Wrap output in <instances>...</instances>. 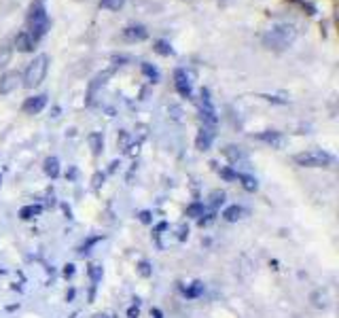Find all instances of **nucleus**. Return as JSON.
Returning a JSON list of instances; mask_svg holds the SVG:
<instances>
[{"label": "nucleus", "instance_id": "nucleus-12", "mask_svg": "<svg viewBox=\"0 0 339 318\" xmlns=\"http://www.w3.org/2000/svg\"><path fill=\"white\" fill-rule=\"evenodd\" d=\"M312 303L316 305L320 310H326L331 305V297H329V289H318L316 293L312 295Z\"/></svg>", "mask_w": 339, "mask_h": 318}, {"label": "nucleus", "instance_id": "nucleus-5", "mask_svg": "<svg viewBox=\"0 0 339 318\" xmlns=\"http://www.w3.org/2000/svg\"><path fill=\"white\" fill-rule=\"evenodd\" d=\"M174 87L183 98L193 96V75L185 68H178L174 73Z\"/></svg>", "mask_w": 339, "mask_h": 318}, {"label": "nucleus", "instance_id": "nucleus-7", "mask_svg": "<svg viewBox=\"0 0 339 318\" xmlns=\"http://www.w3.org/2000/svg\"><path fill=\"white\" fill-rule=\"evenodd\" d=\"M257 138L261 143L269 145L272 149H284L286 147V136L282 132H276V129H267V132H261L257 134Z\"/></svg>", "mask_w": 339, "mask_h": 318}, {"label": "nucleus", "instance_id": "nucleus-9", "mask_svg": "<svg viewBox=\"0 0 339 318\" xmlns=\"http://www.w3.org/2000/svg\"><path fill=\"white\" fill-rule=\"evenodd\" d=\"M225 155H227L229 161H231V166H233V168L248 163V155H246L244 151H242V147H233V145L225 147Z\"/></svg>", "mask_w": 339, "mask_h": 318}, {"label": "nucleus", "instance_id": "nucleus-13", "mask_svg": "<svg viewBox=\"0 0 339 318\" xmlns=\"http://www.w3.org/2000/svg\"><path fill=\"white\" fill-rule=\"evenodd\" d=\"M17 81H19L17 73H7L3 79H0V93H11L17 87Z\"/></svg>", "mask_w": 339, "mask_h": 318}, {"label": "nucleus", "instance_id": "nucleus-20", "mask_svg": "<svg viewBox=\"0 0 339 318\" xmlns=\"http://www.w3.org/2000/svg\"><path fill=\"white\" fill-rule=\"evenodd\" d=\"M155 51L161 53V55H172V53H174V49H172V47H170V43H165V41H157V43H155Z\"/></svg>", "mask_w": 339, "mask_h": 318}, {"label": "nucleus", "instance_id": "nucleus-1", "mask_svg": "<svg viewBox=\"0 0 339 318\" xmlns=\"http://www.w3.org/2000/svg\"><path fill=\"white\" fill-rule=\"evenodd\" d=\"M295 37H297L295 26H290V23H278V26H274L263 37V43H265V47H269V49L282 51L295 41Z\"/></svg>", "mask_w": 339, "mask_h": 318}, {"label": "nucleus", "instance_id": "nucleus-11", "mask_svg": "<svg viewBox=\"0 0 339 318\" xmlns=\"http://www.w3.org/2000/svg\"><path fill=\"white\" fill-rule=\"evenodd\" d=\"M149 37V32L144 26H129L123 30V39L129 41V43H136V41H144Z\"/></svg>", "mask_w": 339, "mask_h": 318}, {"label": "nucleus", "instance_id": "nucleus-4", "mask_svg": "<svg viewBox=\"0 0 339 318\" xmlns=\"http://www.w3.org/2000/svg\"><path fill=\"white\" fill-rule=\"evenodd\" d=\"M47 70H49V57H47L45 53L36 55L34 60L30 62V66L26 68V75H23V85H26L28 89L32 87H39L45 77H47Z\"/></svg>", "mask_w": 339, "mask_h": 318}, {"label": "nucleus", "instance_id": "nucleus-6", "mask_svg": "<svg viewBox=\"0 0 339 318\" xmlns=\"http://www.w3.org/2000/svg\"><path fill=\"white\" fill-rule=\"evenodd\" d=\"M201 119H204V125H214L216 119H219L210 89H201Z\"/></svg>", "mask_w": 339, "mask_h": 318}, {"label": "nucleus", "instance_id": "nucleus-14", "mask_svg": "<svg viewBox=\"0 0 339 318\" xmlns=\"http://www.w3.org/2000/svg\"><path fill=\"white\" fill-rule=\"evenodd\" d=\"M246 217V210L242 208V206H238V204H233V206H229V208H225V212H223V219L225 221H229V223H235V221H242Z\"/></svg>", "mask_w": 339, "mask_h": 318}, {"label": "nucleus", "instance_id": "nucleus-8", "mask_svg": "<svg viewBox=\"0 0 339 318\" xmlns=\"http://www.w3.org/2000/svg\"><path fill=\"white\" fill-rule=\"evenodd\" d=\"M45 106H47V96H45V93H41V96H32V98H28L26 102H23L21 111L26 113V115H39Z\"/></svg>", "mask_w": 339, "mask_h": 318}, {"label": "nucleus", "instance_id": "nucleus-3", "mask_svg": "<svg viewBox=\"0 0 339 318\" xmlns=\"http://www.w3.org/2000/svg\"><path fill=\"white\" fill-rule=\"evenodd\" d=\"M295 161L301 168H331L335 163V157L322 149H310L303 153H297Z\"/></svg>", "mask_w": 339, "mask_h": 318}, {"label": "nucleus", "instance_id": "nucleus-2", "mask_svg": "<svg viewBox=\"0 0 339 318\" xmlns=\"http://www.w3.org/2000/svg\"><path fill=\"white\" fill-rule=\"evenodd\" d=\"M47 30H49V15H47V9L43 3H34L30 7V13H28V34L34 39V43H39Z\"/></svg>", "mask_w": 339, "mask_h": 318}, {"label": "nucleus", "instance_id": "nucleus-10", "mask_svg": "<svg viewBox=\"0 0 339 318\" xmlns=\"http://www.w3.org/2000/svg\"><path fill=\"white\" fill-rule=\"evenodd\" d=\"M212 140H214V129L212 125H204L199 129V134H197V140H195V145L199 151H208L210 145H212Z\"/></svg>", "mask_w": 339, "mask_h": 318}, {"label": "nucleus", "instance_id": "nucleus-21", "mask_svg": "<svg viewBox=\"0 0 339 318\" xmlns=\"http://www.w3.org/2000/svg\"><path fill=\"white\" fill-rule=\"evenodd\" d=\"M193 285H195V287L185 289V295H187V297H197L199 293L204 291V285H201V282H193Z\"/></svg>", "mask_w": 339, "mask_h": 318}, {"label": "nucleus", "instance_id": "nucleus-18", "mask_svg": "<svg viewBox=\"0 0 339 318\" xmlns=\"http://www.w3.org/2000/svg\"><path fill=\"white\" fill-rule=\"evenodd\" d=\"M45 172L49 174V176H53V179L59 174V163H57V159H55V157H49V159L45 161Z\"/></svg>", "mask_w": 339, "mask_h": 318}, {"label": "nucleus", "instance_id": "nucleus-23", "mask_svg": "<svg viewBox=\"0 0 339 318\" xmlns=\"http://www.w3.org/2000/svg\"><path fill=\"white\" fill-rule=\"evenodd\" d=\"M210 197H212V206H221L225 202V191H214Z\"/></svg>", "mask_w": 339, "mask_h": 318}, {"label": "nucleus", "instance_id": "nucleus-15", "mask_svg": "<svg viewBox=\"0 0 339 318\" xmlns=\"http://www.w3.org/2000/svg\"><path fill=\"white\" fill-rule=\"evenodd\" d=\"M34 45H36V43H34V39L30 37V34H28L26 30L17 34V39H15V47H17L19 51H32V49H34Z\"/></svg>", "mask_w": 339, "mask_h": 318}, {"label": "nucleus", "instance_id": "nucleus-24", "mask_svg": "<svg viewBox=\"0 0 339 318\" xmlns=\"http://www.w3.org/2000/svg\"><path fill=\"white\" fill-rule=\"evenodd\" d=\"M142 70H144V73H147V75H149L153 81H159V73H157L155 68H151L149 64H142Z\"/></svg>", "mask_w": 339, "mask_h": 318}, {"label": "nucleus", "instance_id": "nucleus-19", "mask_svg": "<svg viewBox=\"0 0 339 318\" xmlns=\"http://www.w3.org/2000/svg\"><path fill=\"white\" fill-rule=\"evenodd\" d=\"M125 5V0H100V7L106 11H119Z\"/></svg>", "mask_w": 339, "mask_h": 318}, {"label": "nucleus", "instance_id": "nucleus-16", "mask_svg": "<svg viewBox=\"0 0 339 318\" xmlns=\"http://www.w3.org/2000/svg\"><path fill=\"white\" fill-rule=\"evenodd\" d=\"M238 181L242 183V187H244L246 191H257V189H259V183H257V179H254V176H250V174L238 172Z\"/></svg>", "mask_w": 339, "mask_h": 318}, {"label": "nucleus", "instance_id": "nucleus-17", "mask_svg": "<svg viewBox=\"0 0 339 318\" xmlns=\"http://www.w3.org/2000/svg\"><path fill=\"white\" fill-rule=\"evenodd\" d=\"M43 212V206H39V204H32V206H26V208H21V219H32V217H36V215H41Z\"/></svg>", "mask_w": 339, "mask_h": 318}, {"label": "nucleus", "instance_id": "nucleus-22", "mask_svg": "<svg viewBox=\"0 0 339 318\" xmlns=\"http://www.w3.org/2000/svg\"><path fill=\"white\" fill-rule=\"evenodd\" d=\"M89 276H91L93 282H98V280L102 278V267H100V265H91V267H89Z\"/></svg>", "mask_w": 339, "mask_h": 318}]
</instances>
